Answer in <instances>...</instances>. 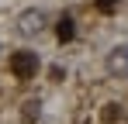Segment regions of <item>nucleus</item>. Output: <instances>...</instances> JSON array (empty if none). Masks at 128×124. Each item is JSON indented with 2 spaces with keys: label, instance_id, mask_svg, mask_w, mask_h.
Segmentation results:
<instances>
[{
  "label": "nucleus",
  "instance_id": "5",
  "mask_svg": "<svg viewBox=\"0 0 128 124\" xmlns=\"http://www.w3.org/2000/svg\"><path fill=\"white\" fill-rule=\"evenodd\" d=\"M38 114H42V103H38V100L24 103V121H38Z\"/></svg>",
  "mask_w": 128,
  "mask_h": 124
},
{
  "label": "nucleus",
  "instance_id": "2",
  "mask_svg": "<svg viewBox=\"0 0 128 124\" xmlns=\"http://www.w3.org/2000/svg\"><path fill=\"white\" fill-rule=\"evenodd\" d=\"M104 69H107V76H114V79H128V45H114L107 52Z\"/></svg>",
  "mask_w": 128,
  "mask_h": 124
},
{
  "label": "nucleus",
  "instance_id": "6",
  "mask_svg": "<svg viewBox=\"0 0 128 124\" xmlns=\"http://www.w3.org/2000/svg\"><path fill=\"white\" fill-rule=\"evenodd\" d=\"M114 3H118V0H100V7H104V10H107V7H114Z\"/></svg>",
  "mask_w": 128,
  "mask_h": 124
},
{
  "label": "nucleus",
  "instance_id": "1",
  "mask_svg": "<svg viewBox=\"0 0 128 124\" xmlns=\"http://www.w3.org/2000/svg\"><path fill=\"white\" fill-rule=\"evenodd\" d=\"M38 55L35 52H14L10 55V72L18 76V79H35V72H38Z\"/></svg>",
  "mask_w": 128,
  "mask_h": 124
},
{
  "label": "nucleus",
  "instance_id": "4",
  "mask_svg": "<svg viewBox=\"0 0 128 124\" xmlns=\"http://www.w3.org/2000/svg\"><path fill=\"white\" fill-rule=\"evenodd\" d=\"M56 38H59V41H73V38H76V24H73L69 14H62V17L56 21Z\"/></svg>",
  "mask_w": 128,
  "mask_h": 124
},
{
  "label": "nucleus",
  "instance_id": "3",
  "mask_svg": "<svg viewBox=\"0 0 128 124\" xmlns=\"http://www.w3.org/2000/svg\"><path fill=\"white\" fill-rule=\"evenodd\" d=\"M42 24H45V14L38 10V7H28L21 17H18V31H21V35H38Z\"/></svg>",
  "mask_w": 128,
  "mask_h": 124
}]
</instances>
